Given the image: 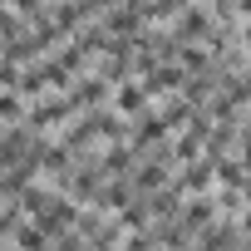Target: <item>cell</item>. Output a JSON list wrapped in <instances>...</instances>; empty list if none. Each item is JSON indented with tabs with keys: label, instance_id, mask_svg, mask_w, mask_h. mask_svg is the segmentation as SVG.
Masks as SVG:
<instances>
[{
	"label": "cell",
	"instance_id": "6da1fadb",
	"mask_svg": "<svg viewBox=\"0 0 251 251\" xmlns=\"http://www.w3.org/2000/svg\"><path fill=\"white\" fill-rule=\"evenodd\" d=\"M143 108V84H123L118 89V113H138Z\"/></svg>",
	"mask_w": 251,
	"mask_h": 251
},
{
	"label": "cell",
	"instance_id": "7a4b0ae2",
	"mask_svg": "<svg viewBox=\"0 0 251 251\" xmlns=\"http://www.w3.org/2000/svg\"><path fill=\"white\" fill-rule=\"evenodd\" d=\"M25 108H20V94H5V89H0V118H5V123H15Z\"/></svg>",
	"mask_w": 251,
	"mask_h": 251
}]
</instances>
